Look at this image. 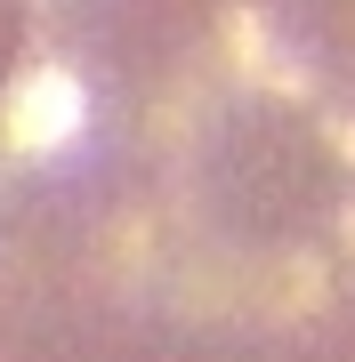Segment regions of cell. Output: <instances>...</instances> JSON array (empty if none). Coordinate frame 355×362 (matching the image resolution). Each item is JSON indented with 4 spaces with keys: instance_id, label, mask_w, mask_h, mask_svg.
Instances as JSON below:
<instances>
[{
    "instance_id": "6da1fadb",
    "label": "cell",
    "mask_w": 355,
    "mask_h": 362,
    "mask_svg": "<svg viewBox=\"0 0 355 362\" xmlns=\"http://www.w3.org/2000/svg\"><path fill=\"white\" fill-rule=\"evenodd\" d=\"M81 121H89L81 89H73L65 73H49V81L25 97V121H16V137H25V145H40V153H57V145H73V137H81Z\"/></svg>"
}]
</instances>
